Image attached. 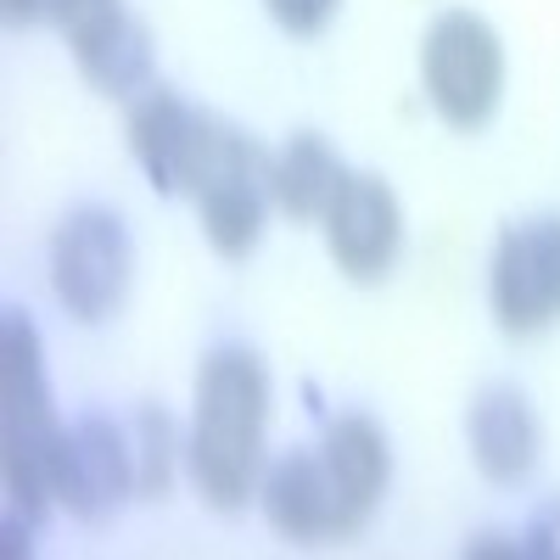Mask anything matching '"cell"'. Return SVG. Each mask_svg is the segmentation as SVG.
<instances>
[{"instance_id": "6da1fadb", "label": "cell", "mask_w": 560, "mask_h": 560, "mask_svg": "<svg viewBox=\"0 0 560 560\" xmlns=\"http://www.w3.org/2000/svg\"><path fill=\"white\" fill-rule=\"evenodd\" d=\"M264 427H269V376L258 353L219 348L197 370V420L185 443V471L202 504L242 510L264 482Z\"/></svg>"}, {"instance_id": "7a4b0ae2", "label": "cell", "mask_w": 560, "mask_h": 560, "mask_svg": "<svg viewBox=\"0 0 560 560\" xmlns=\"http://www.w3.org/2000/svg\"><path fill=\"white\" fill-rule=\"evenodd\" d=\"M68 427H57L51 393H45V353L39 331L12 314L0 325V477H7L12 516L39 522L62 488Z\"/></svg>"}, {"instance_id": "3957f363", "label": "cell", "mask_w": 560, "mask_h": 560, "mask_svg": "<svg viewBox=\"0 0 560 560\" xmlns=\"http://www.w3.org/2000/svg\"><path fill=\"white\" fill-rule=\"evenodd\" d=\"M420 84L448 129H482L504 102V45L477 12H443L420 39Z\"/></svg>"}, {"instance_id": "277c9868", "label": "cell", "mask_w": 560, "mask_h": 560, "mask_svg": "<svg viewBox=\"0 0 560 560\" xmlns=\"http://www.w3.org/2000/svg\"><path fill=\"white\" fill-rule=\"evenodd\" d=\"M129 269H135V253H129L118 213L84 208V213L62 219V230L51 236V292L84 325L118 314V303L129 292Z\"/></svg>"}, {"instance_id": "5b68a950", "label": "cell", "mask_w": 560, "mask_h": 560, "mask_svg": "<svg viewBox=\"0 0 560 560\" xmlns=\"http://www.w3.org/2000/svg\"><path fill=\"white\" fill-rule=\"evenodd\" d=\"M488 303L504 337H538L560 325V219L504 230L488 264Z\"/></svg>"}, {"instance_id": "8992f818", "label": "cell", "mask_w": 560, "mask_h": 560, "mask_svg": "<svg viewBox=\"0 0 560 560\" xmlns=\"http://www.w3.org/2000/svg\"><path fill=\"white\" fill-rule=\"evenodd\" d=\"M258 504H264V522L287 544H342L364 527L353 516V504L342 499L337 477L325 471L319 448L287 454L280 465H269L258 482Z\"/></svg>"}, {"instance_id": "52a82bcc", "label": "cell", "mask_w": 560, "mask_h": 560, "mask_svg": "<svg viewBox=\"0 0 560 560\" xmlns=\"http://www.w3.org/2000/svg\"><path fill=\"white\" fill-rule=\"evenodd\" d=\"M325 247L348 280H382L404 247V208L376 174H348L337 202L325 208Z\"/></svg>"}, {"instance_id": "ba28073f", "label": "cell", "mask_w": 560, "mask_h": 560, "mask_svg": "<svg viewBox=\"0 0 560 560\" xmlns=\"http://www.w3.org/2000/svg\"><path fill=\"white\" fill-rule=\"evenodd\" d=\"M135 488V448L124 443L118 427L107 420H84L68 432V454H62V488L57 499L73 516H107V510Z\"/></svg>"}, {"instance_id": "9c48e42d", "label": "cell", "mask_w": 560, "mask_h": 560, "mask_svg": "<svg viewBox=\"0 0 560 560\" xmlns=\"http://www.w3.org/2000/svg\"><path fill=\"white\" fill-rule=\"evenodd\" d=\"M465 438H471V459L488 482H527L538 465V415L516 387H488L471 404L465 420Z\"/></svg>"}, {"instance_id": "30bf717a", "label": "cell", "mask_w": 560, "mask_h": 560, "mask_svg": "<svg viewBox=\"0 0 560 560\" xmlns=\"http://www.w3.org/2000/svg\"><path fill=\"white\" fill-rule=\"evenodd\" d=\"M319 459H325V471L337 477L342 499L353 504V516L359 522L376 516L387 477H393V448H387V432L376 420L370 415H337L319 438Z\"/></svg>"}, {"instance_id": "8fae6325", "label": "cell", "mask_w": 560, "mask_h": 560, "mask_svg": "<svg viewBox=\"0 0 560 560\" xmlns=\"http://www.w3.org/2000/svg\"><path fill=\"white\" fill-rule=\"evenodd\" d=\"M73 45V62L79 73L96 84V90H113V96H129V90H152V45L147 34H140V23L124 12V0L113 12L90 18L84 28L68 34Z\"/></svg>"}, {"instance_id": "7c38bea8", "label": "cell", "mask_w": 560, "mask_h": 560, "mask_svg": "<svg viewBox=\"0 0 560 560\" xmlns=\"http://www.w3.org/2000/svg\"><path fill=\"white\" fill-rule=\"evenodd\" d=\"M342 179H348L342 158L325 147L319 135H292L287 147L269 158V202L298 224H314L337 202Z\"/></svg>"}, {"instance_id": "4fadbf2b", "label": "cell", "mask_w": 560, "mask_h": 560, "mask_svg": "<svg viewBox=\"0 0 560 560\" xmlns=\"http://www.w3.org/2000/svg\"><path fill=\"white\" fill-rule=\"evenodd\" d=\"M191 129H197V113L174 90L152 84L129 107V152L158 191H179V163H185V147H191Z\"/></svg>"}, {"instance_id": "5bb4252c", "label": "cell", "mask_w": 560, "mask_h": 560, "mask_svg": "<svg viewBox=\"0 0 560 560\" xmlns=\"http://www.w3.org/2000/svg\"><path fill=\"white\" fill-rule=\"evenodd\" d=\"M202 208V236L213 242L219 258H247L264 236V208H269V174H242L219 179L197 197Z\"/></svg>"}, {"instance_id": "9a60e30c", "label": "cell", "mask_w": 560, "mask_h": 560, "mask_svg": "<svg viewBox=\"0 0 560 560\" xmlns=\"http://www.w3.org/2000/svg\"><path fill=\"white\" fill-rule=\"evenodd\" d=\"M168 477H174V432L163 415H140L135 427V488L140 493H168Z\"/></svg>"}, {"instance_id": "2e32d148", "label": "cell", "mask_w": 560, "mask_h": 560, "mask_svg": "<svg viewBox=\"0 0 560 560\" xmlns=\"http://www.w3.org/2000/svg\"><path fill=\"white\" fill-rule=\"evenodd\" d=\"M113 7H118V0H0V12H7L12 28L51 23V28H62V34L84 28L90 18H102V12H113Z\"/></svg>"}, {"instance_id": "e0dca14e", "label": "cell", "mask_w": 560, "mask_h": 560, "mask_svg": "<svg viewBox=\"0 0 560 560\" xmlns=\"http://www.w3.org/2000/svg\"><path fill=\"white\" fill-rule=\"evenodd\" d=\"M264 7H269V18L287 34H319L325 23L337 18L342 0H264Z\"/></svg>"}, {"instance_id": "ac0fdd59", "label": "cell", "mask_w": 560, "mask_h": 560, "mask_svg": "<svg viewBox=\"0 0 560 560\" xmlns=\"http://www.w3.org/2000/svg\"><path fill=\"white\" fill-rule=\"evenodd\" d=\"M527 555H560V504L544 510V516L533 522V533H527Z\"/></svg>"}, {"instance_id": "d6986e66", "label": "cell", "mask_w": 560, "mask_h": 560, "mask_svg": "<svg viewBox=\"0 0 560 560\" xmlns=\"http://www.w3.org/2000/svg\"><path fill=\"white\" fill-rule=\"evenodd\" d=\"M465 555H527V544H522V538H499V533H482V538H471V544H465Z\"/></svg>"}]
</instances>
